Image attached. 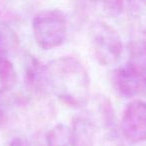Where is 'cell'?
<instances>
[{
    "instance_id": "14",
    "label": "cell",
    "mask_w": 146,
    "mask_h": 146,
    "mask_svg": "<svg viewBox=\"0 0 146 146\" xmlns=\"http://www.w3.org/2000/svg\"><path fill=\"white\" fill-rule=\"evenodd\" d=\"M3 122H4V113H3L2 109L0 108V128H1V126H2Z\"/></svg>"
},
{
    "instance_id": "6",
    "label": "cell",
    "mask_w": 146,
    "mask_h": 146,
    "mask_svg": "<svg viewBox=\"0 0 146 146\" xmlns=\"http://www.w3.org/2000/svg\"><path fill=\"white\" fill-rule=\"evenodd\" d=\"M25 84L30 91L38 95H44L48 90L46 79V65L42 64L36 57H26L24 66Z\"/></svg>"
},
{
    "instance_id": "11",
    "label": "cell",
    "mask_w": 146,
    "mask_h": 146,
    "mask_svg": "<svg viewBox=\"0 0 146 146\" xmlns=\"http://www.w3.org/2000/svg\"><path fill=\"white\" fill-rule=\"evenodd\" d=\"M18 46V38L12 27L0 19V57H5Z\"/></svg>"
},
{
    "instance_id": "5",
    "label": "cell",
    "mask_w": 146,
    "mask_h": 146,
    "mask_svg": "<svg viewBox=\"0 0 146 146\" xmlns=\"http://www.w3.org/2000/svg\"><path fill=\"white\" fill-rule=\"evenodd\" d=\"M111 82L122 97L133 98L146 92V75L128 62L112 71Z\"/></svg>"
},
{
    "instance_id": "3",
    "label": "cell",
    "mask_w": 146,
    "mask_h": 146,
    "mask_svg": "<svg viewBox=\"0 0 146 146\" xmlns=\"http://www.w3.org/2000/svg\"><path fill=\"white\" fill-rule=\"evenodd\" d=\"M90 44L95 59L103 66H112L121 58L123 42L112 25L97 21L90 28Z\"/></svg>"
},
{
    "instance_id": "8",
    "label": "cell",
    "mask_w": 146,
    "mask_h": 146,
    "mask_svg": "<svg viewBox=\"0 0 146 146\" xmlns=\"http://www.w3.org/2000/svg\"><path fill=\"white\" fill-rule=\"evenodd\" d=\"M47 146H77L72 128L64 123L55 124L45 136Z\"/></svg>"
},
{
    "instance_id": "1",
    "label": "cell",
    "mask_w": 146,
    "mask_h": 146,
    "mask_svg": "<svg viewBox=\"0 0 146 146\" xmlns=\"http://www.w3.org/2000/svg\"><path fill=\"white\" fill-rule=\"evenodd\" d=\"M46 65L48 90L61 102L82 108L90 101L91 80L82 62L73 56H61Z\"/></svg>"
},
{
    "instance_id": "10",
    "label": "cell",
    "mask_w": 146,
    "mask_h": 146,
    "mask_svg": "<svg viewBox=\"0 0 146 146\" xmlns=\"http://www.w3.org/2000/svg\"><path fill=\"white\" fill-rule=\"evenodd\" d=\"M16 69L6 57H0V95L12 90L17 83Z\"/></svg>"
},
{
    "instance_id": "7",
    "label": "cell",
    "mask_w": 146,
    "mask_h": 146,
    "mask_svg": "<svg viewBox=\"0 0 146 146\" xmlns=\"http://www.w3.org/2000/svg\"><path fill=\"white\" fill-rule=\"evenodd\" d=\"M71 128L77 146H95L98 127L88 117H76Z\"/></svg>"
},
{
    "instance_id": "12",
    "label": "cell",
    "mask_w": 146,
    "mask_h": 146,
    "mask_svg": "<svg viewBox=\"0 0 146 146\" xmlns=\"http://www.w3.org/2000/svg\"><path fill=\"white\" fill-rule=\"evenodd\" d=\"M105 10L108 13H111L113 15H118L121 12H123L124 8H125L126 2H107L103 3Z\"/></svg>"
},
{
    "instance_id": "9",
    "label": "cell",
    "mask_w": 146,
    "mask_h": 146,
    "mask_svg": "<svg viewBox=\"0 0 146 146\" xmlns=\"http://www.w3.org/2000/svg\"><path fill=\"white\" fill-rule=\"evenodd\" d=\"M128 60L146 75V38L134 39L128 44Z\"/></svg>"
},
{
    "instance_id": "4",
    "label": "cell",
    "mask_w": 146,
    "mask_h": 146,
    "mask_svg": "<svg viewBox=\"0 0 146 146\" xmlns=\"http://www.w3.org/2000/svg\"><path fill=\"white\" fill-rule=\"evenodd\" d=\"M122 135L130 143L146 142V102L133 100L127 104L120 121Z\"/></svg>"
},
{
    "instance_id": "13",
    "label": "cell",
    "mask_w": 146,
    "mask_h": 146,
    "mask_svg": "<svg viewBox=\"0 0 146 146\" xmlns=\"http://www.w3.org/2000/svg\"><path fill=\"white\" fill-rule=\"evenodd\" d=\"M9 146H37L24 136H17L13 138Z\"/></svg>"
},
{
    "instance_id": "2",
    "label": "cell",
    "mask_w": 146,
    "mask_h": 146,
    "mask_svg": "<svg viewBox=\"0 0 146 146\" xmlns=\"http://www.w3.org/2000/svg\"><path fill=\"white\" fill-rule=\"evenodd\" d=\"M67 17L58 9H46L38 12L32 20V30L37 45L50 50L63 44L67 36Z\"/></svg>"
}]
</instances>
